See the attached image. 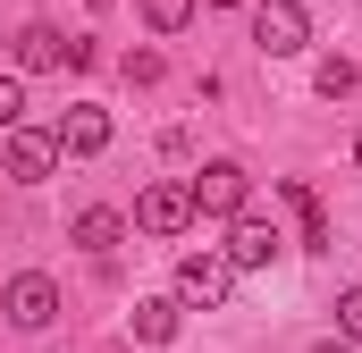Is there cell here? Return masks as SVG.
Here are the masks:
<instances>
[{
  "label": "cell",
  "instance_id": "cell-1",
  "mask_svg": "<svg viewBox=\"0 0 362 353\" xmlns=\"http://www.w3.org/2000/svg\"><path fill=\"white\" fill-rule=\"evenodd\" d=\"M0 311H8V328H25V337L51 328V320H59V277H51V269H17V277L0 286Z\"/></svg>",
  "mask_w": 362,
  "mask_h": 353
},
{
  "label": "cell",
  "instance_id": "cell-15",
  "mask_svg": "<svg viewBox=\"0 0 362 353\" xmlns=\"http://www.w3.org/2000/svg\"><path fill=\"white\" fill-rule=\"evenodd\" d=\"M337 337H354V345H362V286L337 294Z\"/></svg>",
  "mask_w": 362,
  "mask_h": 353
},
{
  "label": "cell",
  "instance_id": "cell-14",
  "mask_svg": "<svg viewBox=\"0 0 362 353\" xmlns=\"http://www.w3.org/2000/svg\"><path fill=\"white\" fill-rule=\"evenodd\" d=\"M25 118V76H0V135Z\"/></svg>",
  "mask_w": 362,
  "mask_h": 353
},
{
  "label": "cell",
  "instance_id": "cell-18",
  "mask_svg": "<svg viewBox=\"0 0 362 353\" xmlns=\"http://www.w3.org/2000/svg\"><path fill=\"white\" fill-rule=\"evenodd\" d=\"M312 353H354V337H329V345H312Z\"/></svg>",
  "mask_w": 362,
  "mask_h": 353
},
{
  "label": "cell",
  "instance_id": "cell-5",
  "mask_svg": "<svg viewBox=\"0 0 362 353\" xmlns=\"http://www.w3.org/2000/svg\"><path fill=\"white\" fill-rule=\"evenodd\" d=\"M51 169H59V135H42V126L17 118V126H8V176H17V185H42Z\"/></svg>",
  "mask_w": 362,
  "mask_h": 353
},
{
  "label": "cell",
  "instance_id": "cell-13",
  "mask_svg": "<svg viewBox=\"0 0 362 353\" xmlns=\"http://www.w3.org/2000/svg\"><path fill=\"white\" fill-rule=\"evenodd\" d=\"M194 8H202V0H144V25H152V34H185Z\"/></svg>",
  "mask_w": 362,
  "mask_h": 353
},
{
  "label": "cell",
  "instance_id": "cell-8",
  "mask_svg": "<svg viewBox=\"0 0 362 353\" xmlns=\"http://www.w3.org/2000/svg\"><path fill=\"white\" fill-rule=\"evenodd\" d=\"M51 135H59V160H93V152L110 143V109H93V101H76V109H68V118H59Z\"/></svg>",
  "mask_w": 362,
  "mask_h": 353
},
{
  "label": "cell",
  "instance_id": "cell-11",
  "mask_svg": "<svg viewBox=\"0 0 362 353\" xmlns=\"http://www.w3.org/2000/svg\"><path fill=\"white\" fill-rule=\"evenodd\" d=\"M177 294H152V303H135V337H144V345H177Z\"/></svg>",
  "mask_w": 362,
  "mask_h": 353
},
{
  "label": "cell",
  "instance_id": "cell-16",
  "mask_svg": "<svg viewBox=\"0 0 362 353\" xmlns=\"http://www.w3.org/2000/svg\"><path fill=\"white\" fill-rule=\"evenodd\" d=\"M127 85H160V51H127Z\"/></svg>",
  "mask_w": 362,
  "mask_h": 353
},
{
  "label": "cell",
  "instance_id": "cell-12",
  "mask_svg": "<svg viewBox=\"0 0 362 353\" xmlns=\"http://www.w3.org/2000/svg\"><path fill=\"white\" fill-rule=\"evenodd\" d=\"M312 85L329 92V101H346V92L362 85V68H354V59H346V51H329V59H320V68H312Z\"/></svg>",
  "mask_w": 362,
  "mask_h": 353
},
{
  "label": "cell",
  "instance_id": "cell-20",
  "mask_svg": "<svg viewBox=\"0 0 362 353\" xmlns=\"http://www.w3.org/2000/svg\"><path fill=\"white\" fill-rule=\"evenodd\" d=\"M354 169H362V135H354Z\"/></svg>",
  "mask_w": 362,
  "mask_h": 353
},
{
  "label": "cell",
  "instance_id": "cell-4",
  "mask_svg": "<svg viewBox=\"0 0 362 353\" xmlns=\"http://www.w3.org/2000/svg\"><path fill=\"white\" fill-rule=\"evenodd\" d=\"M228 294H236V261H228V253H185V261H177V303L219 311Z\"/></svg>",
  "mask_w": 362,
  "mask_h": 353
},
{
  "label": "cell",
  "instance_id": "cell-7",
  "mask_svg": "<svg viewBox=\"0 0 362 353\" xmlns=\"http://www.w3.org/2000/svg\"><path fill=\"white\" fill-rule=\"evenodd\" d=\"M278 253H286V236H278L270 219H253V210L228 219V261H236V269H270Z\"/></svg>",
  "mask_w": 362,
  "mask_h": 353
},
{
  "label": "cell",
  "instance_id": "cell-6",
  "mask_svg": "<svg viewBox=\"0 0 362 353\" xmlns=\"http://www.w3.org/2000/svg\"><path fill=\"white\" fill-rule=\"evenodd\" d=\"M135 227H144V236H185V227H194V185H152V193L135 202Z\"/></svg>",
  "mask_w": 362,
  "mask_h": 353
},
{
  "label": "cell",
  "instance_id": "cell-17",
  "mask_svg": "<svg viewBox=\"0 0 362 353\" xmlns=\"http://www.w3.org/2000/svg\"><path fill=\"white\" fill-rule=\"evenodd\" d=\"M329 244H337V236H329V219H320V210H303V253H329Z\"/></svg>",
  "mask_w": 362,
  "mask_h": 353
},
{
  "label": "cell",
  "instance_id": "cell-10",
  "mask_svg": "<svg viewBox=\"0 0 362 353\" xmlns=\"http://www.w3.org/2000/svg\"><path fill=\"white\" fill-rule=\"evenodd\" d=\"M68 244H85V253H118V244H127V219H118V210H76V219H68Z\"/></svg>",
  "mask_w": 362,
  "mask_h": 353
},
{
  "label": "cell",
  "instance_id": "cell-19",
  "mask_svg": "<svg viewBox=\"0 0 362 353\" xmlns=\"http://www.w3.org/2000/svg\"><path fill=\"white\" fill-rule=\"evenodd\" d=\"M202 8H245V0H202Z\"/></svg>",
  "mask_w": 362,
  "mask_h": 353
},
{
  "label": "cell",
  "instance_id": "cell-9",
  "mask_svg": "<svg viewBox=\"0 0 362 353\" xmlns=\"http://www.w3.org/2000/svg\"><path fill=\"white\" fill-rule=\"evenodd\" d=\"M51 68H68V34H59L51 17H34V25L17 34V76H51Z\"/></svg>",
  "mask_w": 362,
  "mask_h": 353
},
{
  "label": "cell",
  "instance_id": "cell-3",
  "mask_svg": "<svg viewBox=\"0 0 362 353\" xmlns=\"http://www.w3.org/2000/svg\"><path fill=\"white\" fill-rule=\"evenodd\" d=\"M185 185H194V219H236L253 202V176L236 160H202V176H185Z\"/></svg>",
  "mask_w": 362,
  "mask_h": 353
},
{
  "label": "cell",
  "instance_id": "cell-2",
  "mask_svg": "<svg viewBox=\"0 0 362 353\" xmlns=\"http://www.w3.org/2000/svg\"><path fill=\"white\" fill-rule=\"evenodd\" d=\"M303 42H312V8H303V0H253V51L295 59Z\"/></svg>",
  "mask_w": 362,
  "mask_h": 353
}]
</instances>
